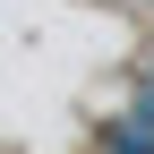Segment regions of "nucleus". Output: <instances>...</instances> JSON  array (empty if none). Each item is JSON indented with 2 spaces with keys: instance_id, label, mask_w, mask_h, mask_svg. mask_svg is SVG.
I'll list each match as a JSON object with an SVG mask.
<instances>
[{
  "instance_id": "f257e3e1",
  "label": "nucleus",
  "mask_w": 154,
  "mask_h": 154,
  "mask_svg": "<svg viewBox=\"0 0 154 154\" xmlns=\"http://www.w3.org/2000/svg\"><path fill=\"white\" fill-rule=\"evenodd\" d=\"M111 154H154V128H137V120H120V128H111Z\"/></svg>"
}]
</instances>
